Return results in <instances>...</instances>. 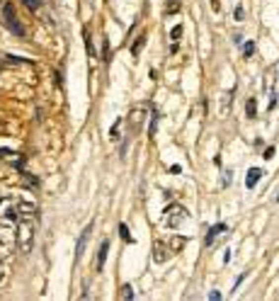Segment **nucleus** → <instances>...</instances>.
Returning <instances> with one entry per match:
<instances>
[{"label":"nucleus","mask_w":279,"mask_h":301,"mask_svg":"<svg viewBox=\"0 0 279 301\" xmlns=\"http://www.w3.org/2000/svg\"><path fill=\"white\" fill-rule=\"evenodd\" d=\"M245 110H248V117H250V119H255V117H257V114H255V100H248V102H245Z\"/></svg>","instance_id":"412c9836"},{"label":"nucleus","mask_w":279,"mask_h":301,"mask_svg":"<svg viewBox=\"0 0 279 301\" xmlns=\"http://www.w3.org/2000/svg\"><path fill=\"white\" fill-rule=\"evenodd\" d=\"M92 226H95V224L90 221V224H87V226L83 228V236H80V241H78V250H76V258H78V260L83 258L85 248H87V238H90V233H92Z\"/></svg>","instance_id":"423d86ee"},{"label":"nucleus","mask_w":279,"mask_h":301,"mask_svg":"<svg viewBox=\"0 0 279 301\" xmlns=\"http://www.w3.org/2000/svg\"><path fill=\"white\" fill-rule=\"evenodd\" d=\"M221 233H228V226H226V224H216V226H211V228H209V233H206V238H204V245H211V243L221 236Z\"/></svg>","instance_id":"39448f33"},{"label":"nucleus","mask_w":279,"mask_h":301,"mask_svg":"<svg viewBox=\"0 0 279 301\" xmlns=\"http://www.w3.org/2000/svg\"><path fill=\"white\" fill-rule=\"evenodd\" d=\"M15 243L22 253H29L34 245V216H20V224L15 228Z\"/></svg>","instance_id":"f257e3e1"},{"label":"nucleus","mask_w":279,"mask_h":301,"mask_svg":"<svg viewBox=\"0 0 279 301\" xmlns=\"http://www.w3.org/2000/svg\"><path fill=\"white\" fill-rule=\"evenodd\" d=\"M2 17H5L7 27L15 32L17 37H25V27L17 22V15H15V7H12V2H5V5H2Z\"/></svg>","instance_id":"7ed1b4c3"},{"label":"nucleus","mask_w":279,"mask_h":301,"mask_svg":"<svg viewBox=\"0 0 279 301\" xmlns=\"http://www.w3.org/2000/svg\"><path fill=\"white\" fill-rule=\"evenodd\" d=\"M180 34H182V27L177 25V27H172V32H170V39H172V41H177V39H180Z\"/></svg>","instance_id":"b1692460"},{"label":"nucleus","mask_w":279,"mask_h":301,"mask_svg":"<svg viewBox=\"0 0 279 301\" xmlns=\"http://www.w3.org/2000/svg\"><path fill=\"white\" fill-rule=\"evenodd\" d=\"M185 243H187V241H185L182 236H177V238H172V241H170V248H172V253H180Z\"/></svg>","instance_id":"ddd939ff"},{"label":"nucleus","mask_w":279,"mask_h":301,"mask_svg":"<svg viewBox=\"0 0 279 301\" xmlns=\"http://www.w3.org/2000/svg\"><path fill=\"white\" fill-rule=\"evenodd\" d=\"M121 299H134V287L131 284H124L121 287Z\"/></svg>","instance_id":"6ab92c4d"},{"label":"nucleus","mask_w":279,"mask_h":301,"mask_svg":"<svg viewBox=\"0 0 279 301\" xmlns=\"http://www.w3.org/2000/svg\"><path fill=\"white\" fill-rule=\"evenodd\" d=\"M121 124H124V119H117V121H114V126H112V131H110V139H112V141H119V139H121V134H119Z\"/></svg>","instance_id":"9d476101"},{"label":"nucleus","mask_w":279,"mask_h":301,"mask_svg":"<svg viewBox=\"0 0 279 301\" xmlns=\"http://www.w3.org/2000/svg\"><path fill=\"white\" fill-rule=\"evenodd\" d=\"M158 112H153V121H151V131H148V136H156V126H158Z\"/></svg>","instance_id":"4be33fe9"},{"label":"nucleus","mask_w":279,"mask_h":301,"mask_svg":"<svg viewBox=\"0 0 279 301\" xmlns=\"http://www.w3.org/2000/svg\"><path fill=\"white\" fill-rule=\"evenodd\" d=\"M233 17H236L238 22H243V20H245V10H243V5H236V10H233Z\"/></svg>","instance_id":"aec40b11"},{"label":"nucleus","mask_w":279,"mask_h":301,"mask_svg":"<svg viewBox=\"0 0 279 301\" xmlns=\"http://www.w3.org/2000/svg\"><path fill=\"white\" fill-rule=\"evenodd\" d=\"M83 37H85V49H87V54H90V56H97V54H95V46H92V39H90V32L83 30Z\"/></svg>","instance_id":"f8f14e48"},{"label":"nucleus","mask_w":279,"mask_h":301,"mask_svg":"<svg viewBox=\"0 0 279 301\" xmlns=\"http://www.w3.org/2000/svg\"><path fill=\"white\" fill-rule=\"evenodd\" d=\"M180 10V0H170L165 5V15H172V12H177Z\"/></svg>","instance_id":"a211bd4d"},{"label":"nucleus","mask_w":279,"mask_h":301,"mask_svg":"<svg viewBox=\"0 0 279 301\" xmlns=\"http://www.w3.org/2000/svg\"><path fill=\"white\" fill-rule=\"evenodd\" d=\"M0 219H17V202L15 199H2L0 202Z\"/></svg>","instance_id":"20e7f679"},{"label":"nucleus","mask_w":279,"mask_h":301,"mask_svg":"<svg viewBox=\"0 0 279 301\" xmlns=\"http://www.w3.org/2000/svg\"><path fill=\"white\" fill-rule=\"evenodd\" d=\"M252 54H255V41H245V44H243V56L250 59Z\"/></svg>","instance_id":"2eb2a0df"},{"label":"nucleus","mask_w":279,"mask_h":301,"mask_svg":"<svg viewBox=\"0 0 279 301\" xmlns=\"http://www.w3.org/2000/svg\"><path fill=\"white\" fill-rule=\"evenodd\" d=\"M119 233H121V238L126 243H134V236L129 233V226H126V224H119Z\"/></svg>","instance_id":"4468645a"},{"label":"nucleus","mask_w":279,"mask_h":301,"mask_svg":"<svg viewBox=\"0 0 279 301\" xmlns=\"http://www.w3.org/2000/svg\"><path fill=\"white\" fill-rule=\"evenodd\" d=\"M262 155H265V158H267V160H270V158H275V146H270V149L265 150V153H262Z\"/></svg>","instance_id":"393cba45"},{"label":"nucleus","mask_w":279,"mask_h":301,"mask_svg":"<svg viewBox=\"0 0 279 301\" xmlns=\"http://www.w3.org/2000/svg\"><path fill=\"white\" fill-rule=\"evenodd\" d=\"M187 219V211H185V207H180V204H170L165 209V216H163V221H165L167 228H180L182 226V221Z\"/></svg>","instance_id":"f03ea898"},{"label":"nucleus","mask_w":279,"mask_h":301,"mask_svg":"<svg viewBox=\"0 0 279 301\" xmlns=\"http://www.w3.org/2000/svg\"><path fill=\"white\" fill-rule=\"evenodd\" d=\"M102 59H105V61H110V59H112V46H110V39H105V41H102Z\"/></svg>","instance_id":"dca6fc26"},{"label":"nucleus","mask_w":279,"mask_h":301,"mask_svg":"<svg viewBox=\"0 0 279 301\" xmlns=\"http://www.w3.org/2000/svg\"><path fill=\"white\" fill-rule=\"evenodd\" d=\"M209 299H211V301H219V299H221V294H219V292H211V294H209Z\"/></svg>","instance_id":"bb28decb"},{"label":"nucleus","mask_w":279,"mask_h":301,"mask_svg":"<svg viewBox=\"0 0 279 301\" xmlns=\"http://www.w3.org/2000/svg\"><path fill=\"white\" fill-rule=\"evenodd\" d=\"M231 100H233V90H231V92H228V95H226V97H223V102H221L223 114H226V112H231Z\"/></svg>","instance_id":"f3484780"},{"label":"nucleus","mask_w":279,"mask_h":301,"mask_svg":"<svg viewBox=\"0 0 279 301\" xmlns=\"http://www.w3.org/2000/svg\"><path fill=\"white\" fill-rule=\"evenodd\" d=\"M262 175H265V173H262L260 168H250V170H248V175H245V187H248V189H252V187L260 182V178H262Z\"/></svg>","instance_id":"6e6552de"},{"label":"nucleus","mask_w":279,"mask_h":301,"mask_svg":"<svg viewBox=\"0 0 279 301\" xmlns=\"http://www.w3.org/2000/svg\"><path fill=\"white\" fill-rule=\"evenodd\" d=\"M143 44H146V34H141L139 39H136V44L131 46V54H134V56H141V49H143Z\"/></svg>","instance_id":"9b49d317"},{"label":"nucleus","mask_w":279,"mask_h":301,"mask_svg":"<svg viewBox=\"0 0 279 301\" xmlns=\"http://www.w3.org/2000/svg\"><path fill=\"white\" fill-rule=\"evenodd\" d=\"M0 279H2V265H0Z\"/></svg>","instance_id":"cd10ccee"},{"label":"nucleus","mask_w":279,"mask_h":301,"mask_svg":"<svg viewBox=\"0 0 279 301\" xmlns=\"http://www.w3.org/2000/svg\"><path fill=\"white\" fill-rule=\"evenodd\" d=\"M107 253H110V241L105 238V241H102V245H100V253H97V272H102V267H105Z\"/></svg>","instance_id":"1a4fd4ad"},{"label":"nucleus","mask_w":279,"mask_h":301,"mask_svg":"<svg viewBox=\"0 0 279 301\" xmlns=\"http://www.w3.org/2000/svg\"><path fill=\"white\" fill-rule=\"evenodd\" d=\"M153 260L156 263H165L167 260V245L163 241H156V245H153Z\"/></svg>","instance_id":"0eeeda50"},{"label":"nucleus","mask_w":279,"mask_h":301,"mask_svg":"<svg viewBox=\"0 0 279 301\" xmlns=\"http://www.w3.org/2000/svg\"><path fill=\"white\" fill-rule=\"evenodd\" d=\"M22 2L27 5L29 10H39V7H41V0H22Z\"/></svg>","instance_id":"5701e85b"},{"label":"nucleus","mask_w":279,"mask_h":301,"mask_svg":"<svg viewBox=\"0 0 279 301\" xmlns=\"http://www.w3.org/2000/svg\"><path fill=\"white\" fill-rule=\"evenodd\" d=\"M231 180H233V175H231V170H226V175H223V185H231Z\"/></svg>","instance_id":"a878e982"}]
</instances>
